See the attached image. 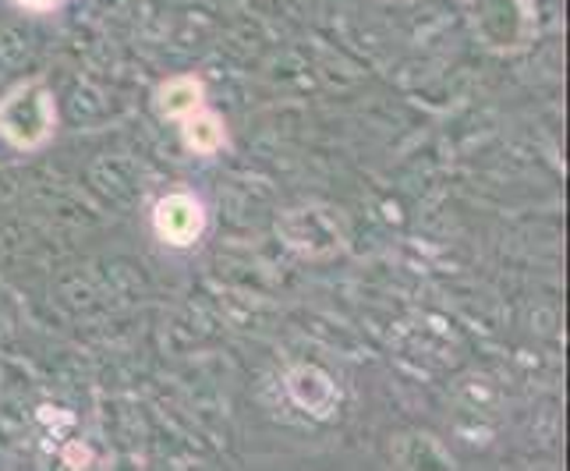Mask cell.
Instances as JSON below:
<instances>
[{"label": "cell", "instance_id": "6da1fadb", "mask_svg": "<svg viewBox=\"0 0 570 471\" xmlns=\"http://www.w3.org/2000/svg\"><path fill=\"white\" fill-rule=\"evenodd\" d=\"M57 110L43 82H26L0 100V135L14 149H39L53 131Z\"/></svg>", "mask_w": 570, "mask_h": 471}, {"label": "cell", "instance_id": "7a4b0ae2", "mask_svg": "<svg viewBox=\"0 0 570 471\" xmlns=\"http://www.w3.org/2000/svg\"><path fill=\"white\" fill-rule=\"evenodd\" d=\"M203 227H206V209L188 192H170L153 209V230L174 248L195 245V242H199Z\"/></svg>", "mask_w": 570, "mask_h": 471}, {"label": "cell", "instance_id": "3957f363", "mask_svg": "<svg viewBox=\"0 0 570 471\" xmlns=\"http://www.w3.org/2000/svg\"><path fill=\"white\" fill-rule=\"evenodd\" d=\"M203 100H206V86L199 82V78L178 75V78H170V82L160 86L156 107H160V114L170 117V121H185L188 114L203 110Z\"/></svg>", "mask_w": 570, "mask_h": 471}, {"label": "cell", "instance_id": "277c9868", "mask_svg": "<svg viewBox=\"0 0 570 471\" xmlns=\"http://www.w3.org/2000/svg\"><path fill=\"white\" fill-rule=\"evenodd\" d=\"M287 390H291V398L298 401L305 411H316V415H323L326 404L333 401V383L323 376L320 369H312V365L294 369L291 376H287Z\"/></svg>", "mask_w": 570, "mask_h": 471}, {"label": "cell", "instance_id": "5b68a950", "mask_svg": "<svg viewBox=\"0 0 570 471\" xmlns=\"http://www.w3.org/2000/svg\"><path fill=\"white\" fill-rule=\"evenodd\" d=\"M181 135H185V146H188L191 153H203V156L216 153V149H220V146L227 143V131H224V125H220V117L209 114V110H195V114H188L185 121H181Z\"/></svg>", "mask_w": 570, "mask_h": 471}, {"label": "cell", "instance_id": "8992f818", "mask_svg": "<svg viewBox=\"0 0 570 471\" xmlns=\"http://www.w3.org/2000/svg\"><path fill=\"white\" fill-rule=\"evenodd\" d=\"M65 461H68L71 468H86V464L92 461V454H89V450H86V447H78V443H71V447L65 450Z\"/></svg>", "mask_w": 570, "mask_h": 471}, {"label": "cell", "instance_id": "52a82bcc", "mask_svg": "<svg viewBox=\"0 0 570 471\" xmlns=\"http://www.w3.org/2000/svg\"><path fill=\"white\" fill-rule=\"evenodd\" d=\"M18 8H26V11H50V8H57L61 0H14Z\"/></svg>", "mask_w": 570, "mask_h": 471}]
</instances>
